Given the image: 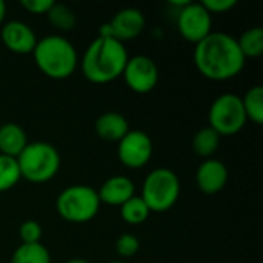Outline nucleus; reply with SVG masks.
I'll return each mask as SVG.
<instances>
[{
  "instance_id": "1",
  "label": "nucleus",
  "mask_w": 263,
  "mask_h": 263,
  "mask_svg": "<svg viewBox=\"0 0 263 263\" xmlns=\"http://www.w3.org/2000/svg\"><path fill=\"white\" fill-rule=\"evenodd\" d=\"M245 62L237 39L222 31H213L194 48V65L210 80L223 82L237 77Z\"/></svg>"
},
{
  "instance_id": "2",
  "label": "nucleus",
  "mask_w": 263,
  "mask_h": 263,
  "mask_svg": "<svg viewBox=\"0 0 263 263\" xmlns=\"http://www.w3.org/2000/svg\"><path fill=\"white\" fill-rule=\"evenodd\" d=\"M129 55L125 43L99 35L85 49L80 63L82 74L96 85H105L122 77Z\"/></svg>"
},
{
  "instance_id": "3",
  "label": "nucleus",
  "mask_w": 263,
  "mask_h": 263,
  "mask_svg": "<svg viewBox=\"0 0 263 263\" xmlns=\"http://www.w3.org/2000/svg\"><path fill=\"white\" fill-rule=\"evenodd\" d=\"M32 57L42 74L54 80L71 77L79 66L76 46L66 37L59 34H49L42 40H37Z\"/></svg>"
},
{
  "instance_id": "4",
  "label": "nucleus",
  "mask_w": 263,
  "mask_h": 263,
  "mask_svg": "<svg viewBox=\"0 0 263 263\" xmlns=\"http://www.w3.org/2000/svg\"><path fill=\"white\" fill-rule=\"evenodd\" d=\"M60 154L48 142H29L17 157L22 179L31 183H45L60 170Z\"/></svg>"
},
{
  "instance_id": "5",
  "label": "nucleus",
  "mask_w": 263,
  "mask_h": 263,
  "mask_svg": "<svg viewBox=\"0 0 263 263\" xmlns=\"http://www.w3.org/2000/svg\"><path fill=\"white\" fill-rule=\"evenodd\" d=\"M100 205L97 190L88 185H71L65 188L55 200L59 216L69 223L91 222L97 216Z\"/></svg>"
},
{
  "instance_id": "6",
  "label": "nucleus",
  "mask_w": 263,
  "mask_h": 263,
  "mask_svg": "<svg viewBox=\"0 0 263 263\" xmlns=\"http://www.w3.org/2000/svg\"><path fill=\"white\" fill-rule=\"evenodd\" d=\"M180 196L179 176L170 168H156L143 180L140 197L151 213L171 210Z\"/></svg>"
},
{
  "instance_id": "7",
  "label": "nucleus",
  "mask_w": 263,
  "mask_h": 263,
  "mask_svg": "<svg viewBox=\"0 0 263 263\" xmlns=\"http://www.w3.org/2000/svg\"><path fill=\"white\" fill-rule=\"evenodd\" d=\"M247 116L242 105V97L233 92H225L214 99L208 111V126L220 137L234 136L247 125Z\"/></svg>"
},
{
  "instance_id": "8",
  "label": "nucleus",
  "mask_w": 263,
  "mask_h": 263,
  "mask_svg": "<svg viewBox=\"0 0 263 263\" xmlns=\"http://www.w3.org/2000/svg\"><path fill=\"white\" fill-rule=\"evenodd\" d=\"M211 14L203 8L202 3L188 2L186 5L179 8L177 29L180 35L190 43L197 45L208 34H211Z\"/></svg>"
},
{
  "instance_id": "9",
  "label": "nucleus",
  "mask_w": 263,
  "mask_h": 263,
  "mask_svg": "<svg viewBox=\"0 0 263 263\" xmlns=\"http://www.w3.org/2000/svg\"><path fill=\"white\" fill-rule=\"evenodd\" d=\"M146 20L140 9L137 8H123L117 11L112 18L100 26L99 35L112 37L122 43L137 39L145 29Z\"/></svg>"
},
{
  "instance_id": "10",
  "label": "nucleus",
  "mask_w": 263,
  "mask_h": 263,
  "mask_svg": "<svg viewBox=\"0 0 263 263\" xmlns=\"http://www.w3.org/2000/svg\"><path fill=\"white\" fill-rule=\"evenodd\" d=\"M117 143V156L123 166L139 170L149 163L153 157V140L146 133L140 129H129Z\"/></svg>"
},
{
  "instance_id": "11",
  "label": "nucleus",
  "mask_w": 263,
  "mask_h": 263,
  "mask_svg": "<svg viewBox=\"0 0 263 263\" xmlns=\"http://www.w3.org/2000/svg\"><path fill=\"white\" fill-rule=\"evenodd\" d=\"M126 86L137 94L151 92L159 82V68L148 55L129 57L122 74Z\"/></svg>"
},
{
  "instance_id": "12",
  "label": "nucleus",
  "mask_w": 263,
  "mask_h": 263,
  "mask_svg": "<svg viewBox=\"0 0 263 263\" xmlns=\"http://www.w3.org/2000/svg\"><path fill=\"white\" fill-rule=\"evenodd\" d=\"M0 37L3 45L14 54H32L35 45H37V37L34 31L26 25L25 22L20 20H9L2 25Z\"/></svg>"
},
{
  "instance_id": "13",
  "label": "nucleus",
  "mask_w": 263,
  "mask_h": 263,
  "mask_svg": "<svg viewBox=\"0 0 263 263\" xmlns=\"http://www.w3.org/2000/svg\"><path fill=\"white\" fill-rule=\"evenodd\" d=\"M197 188L205 194H217L228 183V168L217 159L203 160L196 171Z\"/></svg>"
},
{
  "instance_id": "14",
  "label": "nucleus",
  "mask_w": 263,
  "mask_h": 263,
  "mask_svg": "<svg viewBox=\"0 0 263 263\" xmlns=\"http://www.w3.org/2000/svg\"><path fill=\"white\" fill-rule=\"evenodd\" d=\"M100 203L109 206H122L131 197L136 196L134 182L126 176H112L106 179L97 190Z\"/></svg>"
},
{
  "instance_id": "15",
  "label": "nucleus",
  "mask_w": 263,
  "mask_h": 263,
  "mask_svg": "<svg viewBox=\"0 0 263 263\" xmlns=\"http://www.w3.org/2000/svg\"><path fill=\"white\" fill-rule=\"evenodd\" d=\"M129 131L128 119L116 111H108L96 120V133L102 140L120 142Z\"/></svg>"
},
{
  "instance_id": "16",
  "label": "nucleus",
  "mask_w": 263,
  "mask_h": 263,
  "mask_svg": "<svg viewBox=\"0 0 263 263\" xmlns=\"http://www.w3.org/2000/svg\"><path fill=\"white\" fill-rule=\"evenodd\" d=\"M28 143L26 133L20 125L8 122L0 126V154L17 159Z\"/></svg>"
},
{
  "instance_id": "17",
  "label": "nucleus",
  "mask_w": 263,
  "mask_h": 263,
  "mask_svg": "<svg viewBox=\"0 0 263 263\" xmlns=\"http://www.w3.org/2000/svg\"><path fill=\"white\" fill-rule=\"evenodd\" d=\"M220 145V136L210 126L202 128L196 133L193 139V149L199 157L211 159Z\"/></svg>"
},
{
  "instance_id": "18",
  "label": "nucleus",
  "mask_w": 263,
  "mask_h": 263,
  "mask_svg": "<svg viewBox=\"0 0 263 263\" xmlns=\"http://www.w3.org/2000/svg\"><path fill=\"white\" fill-rule=\"evenodd\" d=\"M9 263H51V254L42 243H22L12 253Z\"/></svg>"
},
{
  "instance_id": "19",
  "label": "nucleus",
  "mask_w": 263,
  "mask_h": 263,
  "mask_svg": "<svg viewBox=\"0 0 263 263\" xmlns=\"http://www.w3.org/2000/svg\"><path fill=\"white\" fill-rule=\"evenodd\" d=\"M243 111L247 116V120H251L256 125L263 123V88L260 85H256L250 88L245 96L242 97Z\"/></svg>"
},
{
  "instance_id": "20",
  "label": "nucleus",
  "mask_w": 263,
  "mask_h": 263,
  "mask_svg": "<svg viewBox=\"0 0 263 263\" xmlns=\"http://www.w3.org/2000/svg\"><path fill=\"white\" fill-rule=\"evenodd\" d=\"M237 45L245 59H257L263 54V29L259 26L247 29L239 39Z\"/></svg>"
},
{
  "instance_id": "21",
  "label": "nucleus",
  "mask_w": 263,
  "mask_h": 263,
  "mask_svg": "<svg viewBox=\"0 0 263 263\" xmlns=\"http://www.w3.org/2000/svg\"><path fill=\"white\" fill-rule=\"evenodd\" d=\"M151 211L140 196L131 197L120 206V217L128 225H140L149 217Z\"/></svg>"
},
{
  "instance_id": "22",
  "label": "nucleus",
  "mask_w": 263,
  "mask_h": 263,
  "mask_svg": "<svg viewBox=\"0 0 263 263\" xmlns=\"http://www.w3.org/2000/svg\"><path fill=\"white\" fill-rule=\"evenodd\" d=\"M46 15H48L49 23L60 31H71L77 23V17H76L74 11L63 3L54 2V5L51 6V9L48 11Z\"/></svg>"
},
{
  "instance_id": "23",
  "label": "nucleus",
  "mask_w": 263,
  "mask_h": 263,
  "mask_svg": "<svg viewBox=\"0 0 263 263\" xmlns=\"http://www.w3.org/2000/svg\"><path fill=\"white\" fill-rule=\"evenodd\" d=\"M20 170L17 159L0 154V193L12 190L20 182Z\"/></svg>"
},
{
  "instance_id": "24",
  "label": "nucleus",
  "mask_w": 263,
  "mask_h": 263,
  "mask_svg": "<svg viewBox=\"0 0 263 263\" xmlns=\"http://www.w3.org/2000/svg\"><path fill=\"white\" fill-rule=\"evenodd\" d=\"M43 230L37 220H25L18 228L22 243H40Z\"/></svg>"
},
{
  "instance_id": "25",
  "label": "nucleus",
  "mask_w": 263,
  "mask_h": 263,
  "mask_svg": "<svg viewBox=\"0 0 263 263\" xmlns=\"http://www.w3.org/2000/svg\"><path fill=\"white\" fill-rule=\"evenodd\" d=\"M139 250H140V242L133 234L125 233L116 240V251L120 257H133L139 253Z\"/></svg>"
},
{
  "instance_id": "26",
  "label": "nucleus",
  "mask_w": 263,
  "mask_h": 263,
  "mask_svg": "<svg viewBox=\"0 0 263 263\" xmlns=\"http://www.w3.org/2000/svg\"><path fill=\"white\" fill-rule=\"evenodd\" d=\"M203 5V8L213 15V14H223V12H228L231 11L237 2L236 0H203L200 2Z\"/></svg>"
},
{
  "instance_id": "27",
  "label": "nucleus",
  "mask_w": 263,
  "mask_h": 263,
  "mask_svg": "<svg viewBox=\"0 0 263 263\" xmlns=\"http://www.w3.org/2000/svg\"><path fill=\"white\" fill-rule=\"evenodd\" d=\"M20 5L31 14L40 15V14H48L51 6L54 5L52 0H22Z\"/></svg>"
},
{
  "instance_id": "28",
  "label": "nucleus",
  "mask_w": 263,
  "mask_h": 263,
  "mask_svg": "<svg viewBox=\"0 0 263 263\" xmlns=\"http://www.w3.org/2000/svg\"><path fill=\"white\" fill-rule=\"evenodd\" d=\"M5 17H6V3L0 0V26L5 23Z\"/></svg>"
},
{
  "instance_id": "29",
  "label": "nucleus",
  "mask_w": 263,
  "mask_h": 263,
  "mask_svg": "<svg viewBox=\"0 0 263 263\" xmlns=\"http://www.w3.org/2000/svg\"><path fill=\"white\" fill-rule=\"evenodd\" d=\"M65 263H89L86 259H71V260H68V262Z\"/></svg>"
},
{
  "instance_id": "30",
  "label": "nucleus",
  "mask_w": 263,
  "mask_h": 263,
  "mask_svg": "<svg viewBox=\"0 0 263 263\" xmlns=\"http://www.w3.org/2000/svg\"><path fill=\"white\" fill-rule=\"evenodd\" d=\"M108 263H125V262H122V260H112V262H108Z\"/></svg>"
}]
</instances>
